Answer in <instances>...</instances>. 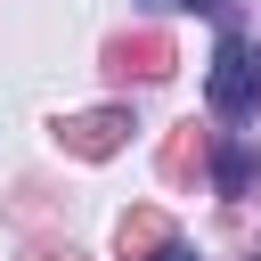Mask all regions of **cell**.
Segmentation results:
<instances>
[{"label":"cell","mask_w":261,"mask_h":261,"mask_svg":"<svg viewBox=\"0 0 261 261\" xmlns=\"http://www.w3.org/2000/svg\"><path fill=\"white\" fill-rule=\"evenodd\" d=\"M204 90H212V114H228V122L261 114V41H245V33H220Z\"/></svg>","instance_id":"1"},{"label":"cell","mask_w":261,"mask_h":261,"mask_svg":"<svg viewBox=\"0 0 261 261\" xmlns=\"http://www.w3.org/2000/svg\"><path fill=\"white\" fill-rule=\"evenodd\" d=\"M122 130H130V114H122V106H98V114H73V122H65V147H73V155H114Z\"/></svg>","instance_id":"2"},{"label":"cell","mask_w":261,"mask_h":261,"mask_svg":"<svg viewBox=\"0 0 261 261\" xmlns=\"http://www.w3.org/2000/svg\"><path fill=\"white\" fill-rule=\"evenodd\" d=\"M171 245H179V237H171L163 212H130V220H122V261H163Z\"/></svg>","instance_id":"3"},{"label":"cell","mask_w":261,"mask_h":261,"mask_svg":"<svg viewBox=\"0 0 261 261\" xmlns=\"http://www.w3.org/2000/svg\"><path fill=\"white\" fill-rule=\"evenodd\" d=\"M114 65H130V73H171V41L163 33H139V41H114Z\"/></svg>","instance_id":"4"},{"label":"cell","mask_w":261,"mask_h":261,"mask_svg":"<svg viewBox=\"0 0 261 261\" xmlns=\"http://www.w3.org/2000/svg\"><path fill=\"white\" fill-rule=\"evenodd\" d=\"M155 8H220V0H155Z\"/></svg>","instance_id":"5"},{"label":"cell","mask_w":261,"mask_h":261,"mask_svg":"<svg viewBox=\"0 0 261 261\" xmlns=\"http://www.w3.org/2000/svg\"><path fill=\"white\" fill-rule=\"evenodd\" d=\"M163 261H196V253H188V245H171V253H163Z\"/></svg>","instance_id":"6"}]
</instances>
